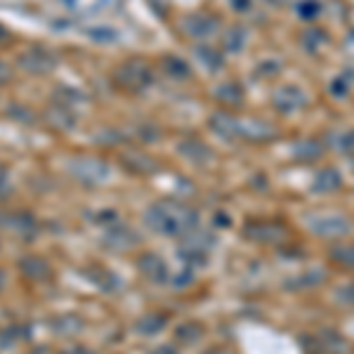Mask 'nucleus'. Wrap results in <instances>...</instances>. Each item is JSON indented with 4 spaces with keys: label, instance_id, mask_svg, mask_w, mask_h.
Segmentation results:
<instances>
[{
    "label": "nucleus",
    "instance_id": "6",
    "mask_svg": "<svg viewBox=\"0 0 354 354\" xmlns=\"http://www.w3.org/2000/svg\"><path fill=\"white\" fill-rule=\"evenodd\" d=\"M239 137H245L248 142H272L279 137V130L272 123L265 121H245L239 123Z\"/></svg>",
    "mask_w": 354,
    "mask_h": 354
},
{
    "label": "nucleus",
    "instance_id": "11",
    "mask_svg": "<svg viewBox=\"0 0 354 354\" xmlns=\"http://www.w3.org/2000/svg\"><path fill=\"white\" fill-rule=\"evenodd\" d=\"M243 234L250 239H258V241H279V239H283V227L279 225H272V222H250V225L243 227Z\"/></svg>",
    "mask_w": 354,
    "mask_h": 354
},
{
    "label": "nucleus",
    "instance_id": "34",
    "mask_svg": "<svg viewBox=\"0 0 354 354\" xmlns=\"http://www.w3.org/2000/svg\"><path fill=\"white\" fill-rule=\"evenodd\" d=\"M267 3H281V0H267Z\"/></svg>",
    "mask_w": 354,
    "mask_h": 354
},
{
    "label": "nucleus",
    "instance_id": "23",
    "mask_svg": "<svg viewBox=\"0 0 354 354\" xmlns=\"http://www.w3.org/2000/svg\"><path fill=\"white\" fill-rule=\"evenodd\" d=\"M330 258H333L335 262H340V265L352 267L354 270V245H338V248H333Z\"/></svg>",
    "mask_w": 354,
    "mask_h": 354
},
{
    "label": "nucleus",
    "instance_id": "9",
    "mask_svg": "<svg viewBox=\"0 0 354 354\" xmlns=\"http://www.w3.org/2000/svg\"><path fill=\"white\" fill-rule=\"evenodd\" d=\"M137 267H140V272L145 274L147 279H151L153 283L168 281V267H165V262L158 258V255H153V253L142 255V258L137 260Z\"/></svg>",
    "mask_w": 354,
    "mask_h": 354
},
{
    "label": "nucleus",
    "instance_id": "8",
    "mask_svg": "<svg viewBox=\"0 0 354 354\" xmlns=\"http://www.w3.org/2000/svg\"><path fill=\"white\" fill-rule=\"evenodd\" d=\"M312 230L319 236H345L350 232V220L342 215H326V218L312 220Z\"/></svg>",
    "mask_w": 354,
    "mask_h": 354
},
{
    "label": "nucleus",
    "instance_id": "21",
    "mask_svg": "<svg viewBox=\"0 0 354 354\" xmlns=\"http://www.w3.org/2000/svg\"><path fill=\"white\" fill-rule=\"evenodd\" d=\"M165 326V317L163 314H147L145 319L137 322V330L145 335H151V333H158Z\"/></svg>",
    "mask_w": 354,
    "mask_h": 354
},
{
    "label": "nucleus",
    "instance_id": "1",
    "mask_svg": "<svg viewBox=\"0 0 354 354\" xmlns=\"http://www.w3.org/2000/svg\"><path fill=\"white\" fill-rule=\"evenodd\" d=\"M145 222H147V227L156 234L180 239V236H189L192 232H196L198 215L189 205L173 201V198H163V201H156L147 210Z\"/></svg>",
    "mask_w": 354,
    "mask_h": 354
},
{
    "label": "nucleus",
    "instance_id": "17",
    "mask_svg": "<svg viewBox=\"0 0 354 354\" xmlns=\"http://www.w3.org/2000/svg\"><path fill=\"white\" fill-rule=\"evenodd\" d=\"M302 45H305V50H310V53H317V50H322L324 45H326L330 41V36L324 28H317V26H312V28H307L305 33H302Z\"/></svg>",
    "mask_w": 354,
    "mask_h": 354
},
{
    "label": "nucleus",
    "instance_id": "2",
    "mask_svg": "<svg viewBox=\"0 0 354 354\" xmlns=\"http://www.w3.org/2000/svg\"><path fill=\"white\" fill-rule=\"evenodd\" d=\"M113 78L123 90H130V93H142L153 83V73L145 62H125L116 68Z\"/></svg>",
    "mask_w": 354,
    "mask_h": 354
},
{
    "label": "nucleus",
    "instance_id": "26",
    "mask_svg": "<svg viewBox=\"0 0 354 354\" xmlns=\"http://www.w3.org/2000/svg\"><path fill=\"white\" fill-rule=\"evenodd\" d=\"M338 149L345 151V153H354V130H350V133H345L338 140Z\"/></svg>",
    "mask_w": 354,
    "mask_h": 354
},
{
    "label": "nucleus",
    "instance_id": "13",
    "mask_svg": "<svg viewBox=\"0 0 354 354\" xmlns=\"http://www.w3.org/2000/svg\"><path fill=\"white\" fill-rule=\"evenodd\" d=\"M340 185H342L340 170H335V168H324L322 173H317V177H314L312 189H314V192H322V194H328V192L340 189Z\"/></svg>",
    "mask_w": 354,
    "mask_h": 354
},
{
    "label": "nucleus",
    "instance_id": "10",
    "mask_svg": "<svg viewBox=\"0 0 354 354\" xmlns=\"http://www.w3.org/2000/svg\"><path fill=\"white\" fill-rule=\"evenodd\" d=\"M210 130L222 140H239V121L234 116H230L227 111H215L210 116Z\"/></svg>",
    "mask_w": 354,
    "mask_h": 354
},
{
    "label": "nucleus",
    "instance_id": "5",
    "mask_svg": "<svg viewBox=\"0 0 354 354\" xmlns=\"http://www.w3.org/2000/svg\"><path fill=\"white\" fill-rule=\"evenodd\" d=\"M19 64L21 68H26V71H31V73H48V71H53L57 62L50 50L41 48V45H33L26 53H21Z\"/></svg>",
    "mask_w": 354,
    "mask_h": 354
},
{
    "label": "nucleus",
    "instance_id": "29",
    "mask_svg": "<svg viewBox=\"0 0 354 354\" xmlns=\"http://www.w3.org/2000/svg\"><path fill=\"white\" fill-rule=\"evenodd\" d=\"M232 5L236 12H248L250 10V0H232Z\"/></svg>",
    "mask_w": 354,
    "mask_h": 354
},
{
    "label": "nucleus",
    "instance_id": "18",
    "mask_svg": "<svg viewBox=\"0 0 354 354\" xmlns=\"http://www.w3.org/2000/svg\"><path fill=\"white\" fill-rule=\"evenodd\" d=\"M215 97H218L220 102H225V104L239 106L243 102V90L239 88L236 83H225V85H220V88L215 90Z\"/></svg>",
    "mask_w": 354,
    "mask_h": 354
},
{
    "label": "nucleus",
    "instance_id": "30",
    "mask_svg": "<svg viewBox=\"0 0 354 354\" xmlns=\"http://www.w3.org/2000/svg\"><path fill=\"white\" fill-rule=\"evenodd\" d=\"M151 354H177V350L173 345H158Z\"/></svg>",
    "mask_w": 354,
    "mask_h": 354
},
{
    "label": "nucleus",
    "instance_id": "28",
    "mask_svg": "<svg viewBox=\"0 0 354 354\" xmlns=\"http://www.w3.org/2000/svg\"><path fill=\"white\" fill-rule=\"evenodd\" d=\"M8 187H10L8 168H5V165H0V196H3V194L8 192Z\"/></svg>",
    "mask_w": 354,
    "mask_h": 354
},
{
    "label": "nucleus",
    "instance_id": "27",
    "mask_svg": "<svg viewBox=\"0 0 354 354\" xmlns=\"http://www.w3.org/2000/svg\"><path fill=\"white\" fill-rule=\"evenodd\" d=\"M338 300H342V302H350V305H354V286L338 288Z\"/></svg>",
    "mask_w": 354,
    "mask_h": 354
},
{
    "label": "nucleus",
    "instance_id": "4",
    "mask_svg": "<svg viewBox=\"0 0 354 354\" xmlns=\"http://www.w3.org/2000/svg\"><path fill=\"white\" fill-rule=\"evenodd\" d=\"M272 102L279 113H293L307 104V95L302 93L298 85H281V88L274 90Z\"/></svg>",
    "mask_w": 354,
    "mask_h": 354
},
{
    "label": "nucleus",
    "instance_id": "25",
    "mask_svg": "<svg viewBox=\"0 0 354 354\" xmlns=\"http://www.w3.org/2000/svg\"><path fill=\"white\" fill-rule=\"evenodd\" d=\"M192 326H180L177 328V338L180 340H189V342H196L198 338H201V328L194 326V330H189Z\"/></svg>",
    "mask_w": 354,
    "mask_h": 354
},
{
    "label": "nucleus",
    "instance_id": "7",
    "mask_svg": "<svg viewBox=\"0 0 354 354\" xmlns=\"http://www.w3.org/2000/svg\"><path fill=\"white\" fill-rule=\"evenodd\" d=\"M218 24H220V19L215 15L198 12V15H192L185 19V31L194 38H205L218 28Z\"/></svg>",
    "mask_w": 354,
    "mask_h": 354
},
{
    "label": "nucleus",
    "instance_id": "32",
    "mask_svg": "<svg viewBox=\"0 0 354 354\" xmlns=\"http://www.w3.org/2000/svg\"><path fill=\"white\" fill-rule=\"evenodd\" d=\"M26 354H48L45 350H31V352H26Z\"/></svg>",
    "mask_w": 354,
    "mask_h": 354
},
{
    "label": "nucleus",
    "instance_id": "3",
    "mask_svg": "<svg viewBox=\"0 0 354 354\" xmlns=\"http://www.w3.org/2000/svg\"><path fill=\"white\" fill-rule=\"evenodd\" d=\"M71 173L83 185H102L109 180V165L97 158H78L71 163Z\"/></svg>",
    "mask_w": 354,
    "mask_h": 354
},
{
    "label": "nucleus",
    "instance_id": "33",
    "mask_svg": "<svg viewBox=\"0 0 354 354\" xmlns=\"http://www.w3.org/2000/svg\"><path fill=\"white\" fill-rule=\"evenodd\" d=\"M3 283H5V274H3V270H0V288H3Z\"/></svg>",
    "mask_w": 354,
    "mask_h": 354
},
{
    "label": "nucleus",
    "instance_id": "16",
    "mask_svg": "<svg viewBox=\"0 0 354 354\" xmlns=\"http://www.w3.org/2000/svg\"><path fill=\"white\" fill-rule=\"evenodd\" d=\"M245 41H248V31H245L243 26H230L225 33V38H222L227 53H241Z\"/></svg>",
    "mask_w": 354,
    "mask_h": 354
},
{
    "label": "nucleus",
    "instance_id": "19",
    "mask_svg": "<svg viewBox=\"0 0 354 354\" xmlns=\"http://www.w3.org/2000/svg\"><path fill=\"white\" fill-rule=\"evenodd\" d=\"M21 270H24L31 279H38V281L50 279V265L41 258H26L21 262Z\"/></svg>",
    "mask_w": 354,
    "mask_h": 354
},
{
    "label": "nucleus",
    "instance_id": "24",
    "mask_svg": "<svg viewBox=\"0 0 354 354\" xmlns=\"http://www.w3.org/2000/svg\"><path fill=\"white\" fill-rule=\"evenodd\" d=\"M330 93H333L335 97H345L347 93H350V81H347L345 76L333 78V83H330Z\"/></svg>",
    "mask_w": 354,
    "mask_h": 354
},
{
    "label": "nucleus",
    "instance_id": "14",
    "mask_svg": "<svg viewBox=\"0 0 354 354\" xmlns=\"http://www.w3.org/2000/svg\"><path fill=\"white\" fill-rule=\"evenodd\" d=\"M180 153L194 163H205L213 158V151H210L201 140H185L180 145Z\"/></svg>",
    "mask_w": 354,
    "mask_h": 354
},
{
    "label": "nucleus",
    "instance_id": "15",
    "mask_svg": "<svg viewBox=\"0 0 354 354\" xmlns=\"http://www.w3.org/2000/svg\"><path fill=\"white\" fill-rule=\"evenodd\" d=\"M194 55H196V59L201 62L208 71H220L222 62H225V59H222V53H220V50H215L213 45H196Z\"/></svg>",
    "mask_w": 354,
    "mask_h": 354
},
{
    "label": "nucleus",
    "instance_id": "31",
    "mask_svg": "<svg viewBox=\"0 0 354 354\" xmlns=\"http://www.w3.org/2000/svg\"><path fill=\"white\" fill-rule=\"evenodd\" d=\"M10 76H12V73H10V68L3 64V62H0V83H5V81H10Z\"/></svg>",
    "mask_w": 354,
    "mask_h": 354
},
{
    "label": "nucleus",
    "instance_id": "20",
    "mask_svg": "<svg viewBox=\"0 0 354 354\" xmlns=\"http://www.w3.org/2000/svg\"><path fill=\"white\" fill-rule=\"evenodd\" d=\"M163 66H165V71H168L173 78H189L192 76L189 64H187L185 59H180V57H165Z\"/></svg>",
    "mask_w": 354,
    "mask_h": 354
},
{
    "label": "nucleus",
    "instance_id": "22",
    "mask_svg": "<svg viewBox=\"0 0 354 354\" xmlns=\"http://www.w3.org/2000/svg\"><path fill=\"white\" fill-rule=\"evenodd\" d=\"M295 12H298L300 19L312 21L322 15V3H319V0H302V3H298V10H295Z\"/></svg>",
    "mask_w": 354,
    "mask_h": 354
},
{
    "label": "nucleus",
    "instance_id": "12",
    "mask_svg": "<svg viewBox=\"0 0 354 354\" xmlns=\"http://www.w3.org/2000/svg\"><path fill=\"white\" fill-rule=\"evenodd\" d=\"M324 145L319 140H300L293 145V156L302 163H312L317 158H322Z\"/></svg>",
    "mask_w": 354,
    "mask_h": 354
}]
</instances>
